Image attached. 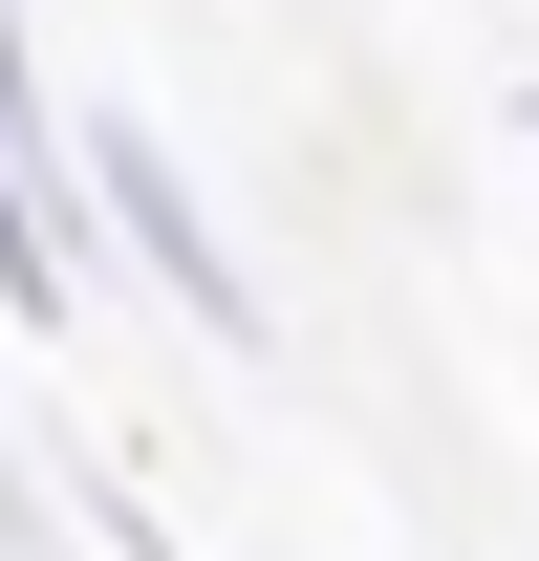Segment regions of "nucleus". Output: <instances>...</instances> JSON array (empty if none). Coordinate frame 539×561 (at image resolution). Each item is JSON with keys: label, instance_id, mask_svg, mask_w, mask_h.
<instances>
[{"label": "nucleus", "instance_id": "f257e3e1", "mask_svg": "<svg viewBox=\"0 0 539 561\" xmlns=\"http://www.w3.org/2000/svg\"><path fill=\"white\" fill-rule=\"evenodd\" d=\"M66 195L108 216V238H130V280L173 302V324H216V346H260V280H238V238L195 216V173H173V130H130V108H87Z\"/></svg>", "mask_w": 539, "mask_h": 561}, {"label": "nucleus", "instance_id": "20e7f679", "mask_svg": "<svg viewBox=\"0 0 539 561\" xmlns=\"http://www.w3.org/2000/svg\"><path fill=\"white\" fill-rule=\"evenodd\" d=\"M0 540H22V476H0Z\"/></svg>", "mask_w": 539, "mask_h": 561}, {"label": "nucleus", "instance_id": "7ed1b4c3", "mask_svg": "<svg viewBox=\"0 0 539 561\" xmlns=\"http://www.w3.org/2000/svg\"><path fill=\"white\" fill-rule=\"evenodd\" d=\"M0 130L44 151V22H22V0H0Z\"/></svg>", "mask_w": 539, "mask_h": 561}, {"label": "nucleus", "instance_id": "f03ea898", "mask_svg": "<svg viewBox=\"0 0 539 561\" xmlns=\"http://www.w3.org/2000/svg\"><path fill=\"white\" fill-rule=\"evenodd\" d=\"M0 302H22V324H66V302H87V195H66L22 130H0Z\"/></svg>", "mask_w": 539, "mask_h": 561}, {"label": "nucleus", "instance_id": "39448f33", "mask_svg": "<svg viewBox=\"0 0 539 561\" xmlns=\"http://www.w3.org/2000/svg\"><path fill=\"white\" fill-rule=\"evenodd\" d=\"M518 151H539V108H518Z\"/></svg>", "mask_w": 539, "mask_h": 561}]
</instances>
